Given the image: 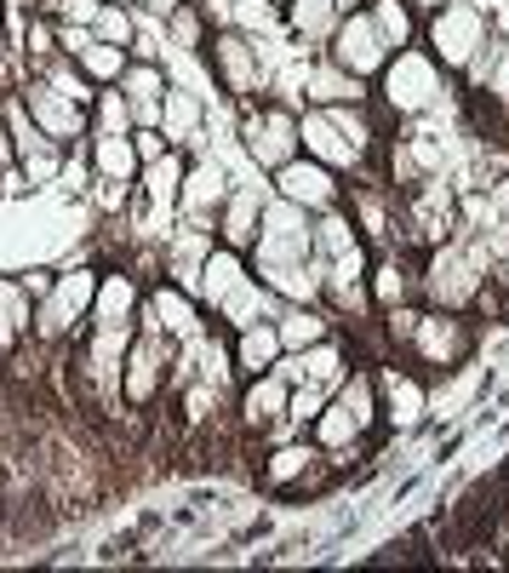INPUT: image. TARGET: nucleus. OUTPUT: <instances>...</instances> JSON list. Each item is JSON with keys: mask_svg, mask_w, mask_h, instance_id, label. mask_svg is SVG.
<instances>
[{"mask_svg": "<svg viewBox=\"0 0 509 573\" xmlns=\"http://www.w3.org/2000/svg\"><path fill=\"white\" fill-rule=\"evenodd\" d=\"M12 139H18V155H23V166H29V184H46V178H58V150H52V139H46V132H35V126H29V115H23V110H12Z\"/></svg>", "mask_w": 509, "mask_h": 573, "instance_id": "obj_9", "label": "nucleus"}, {"mask_svg": "<svg viewBox=\"0 0 509 573\" xmlns=\"http://www.w3.org/2000/svg\"><path fill=\"white\" fill-rule=\"evenodd\" d=\"M372 29H378L384 47H406V35H413V18H406L401 0H378V12H372Z\"/></svg>", "mask_w": 509, "mask_h": 573, "instance_id": "obj_28", "label": "nucleus"}, {"mask_svg": "<svg viewBox=\"0 0 509 573\" xmlns=\"http://www.w3.org/2000/svg\"><path fill=\"white\" fill-rule=\"evenodd\" d=\"M46 86H52L58 98H70V104H86V98H92V92H86V81H81L75 70H52V75H46Z\"/></svg>", "mask_w": 509, "mask_h": 573, "instance_id": "obj_42", "label": "nucleus"}, {"mask_svg": "<svg viewBox=\"0 0 509 573\" xmlns=\"http://www.w3.org/2000/svg\"><path fill=\"white\" fill-rule=\"evenodd\" d=\"M224 235L235 247H247V242H258V190H241L229 201V218H224Z\"/></svg>", "mask_w": 509, "mask_h": 573, "instance_id": "obj_19", "label": "nucleus"}, {"mask_svg": "<svg viewBox=\"0 0 509 573\" xmlns=\"http://www.w3.org/2000/svg\"><path fill=\"white\" fill-rule=\"evenodd\" d=\"M298 139L310 144V150H315L321 161H332V166H350V161L361 155V144H355V139H350V132L337 126L332 115H310V121L298 126Z\"/></svg>", "mask_w": 509, "mask_h": 573, "instance_id": "obj_10", "label": "nucleus"}, {"mask_svg": "<svg viewBox=\"0 0 509 573\" xmlns=\"http://www.w3.org/2000/svg\"><path fill=\"white\" fill-rule=\"evenodd\" d=\"M276 190H281V201H298L303 213H310V207H332V178H326V166L287 161L281 178H276Z\"/></svg>", "mask_w": 509, "mask_h": 573, "instance_id": "obj_7", "label": "nucleus"}, {"mask_svg": "<svg viewBox=\"0 0 509 573\" xmlns=\"http://www.w3.org/2000/svg\"><path fill=\"white\" fill-rule=\"evenodd\" d=\"M384 390H389V419H395V424H418V419H424V390H418L413 379H395V374H389Z\"/></svg>", "mask_w": 509, "mask_h": 573, "instance_id": "obj_27", "label": "nucleus"}, {"mask_svg": "<svg viewBox=\"0 0 509 573\" xmlns=\"http://www.w3.org/2000/svg\"><path fill=\"white\" fill-rule=\"evenodd\" d=\"M155 321H160L166 332H195V310H189V298H184V293H173V287H160V293H155Z\"/></svg>", "mask_w": 509, "mask_h": 573, "instance_id": "obj_29", "label": "nucleus"}, {"mask_svg": "<svg viewBox=\"0 0 509 573\" xmlns=\"http://www.w3.org/2000/svg\"><path fill=\"white\" fill-rule=\"evenodd\" d=\"M310 86H315V98H321V104H344V98L355 104V98H361L355 75H344V70H321V75H315Z\"/></svg>", "mask_w": 509, "mask_h": 573, "instance_id": "obj_35", "label": "nucleus"}, {"mask_svg": "<svg viewBox=\"0 0 509 573\" xmlns=\"http://www.w3.org/2000/svg\"><path fill=\"white\" fill-rule=\"evenodd\" d=\"M298 144H303L298 139V121L287 110H269V115L247 121V150H252L258 166H276V173H281L287 161H298Z\"/></svg>", "mask_w": 509, "mask_h": 573, "instance_id": "obj_3", "label": "nucleus"}, {"mask_svg": "<svg viewBox=\"0 0 509 573\" xmlns=\"http://www.w3.org/2000/svg\"><path fill=\"white\" fill-rule=\"evenodd\" d=\"M498 213H509V178L498 184Z\"/></svg>", "mask_w": 509, "mask_h": 573, "instance_id": "obj_53", "label": "nucleus"}, {"mask_svg": "<svg viewBox=\"0 0 509 573\" xmlns=\"http://www.w3.org/2000/svg\"><path fill=\"white\" fill-rule=\"evenodd\" d=\"M155 367H160V345L144 339L138 350H132V361H126V396L132 401H149L155 396Z\"/></svg>", "mask_w": 509, "mask_h": 573, "instance_id": "obj_17", "label": "nucleus"}, {"mask_svg": "<svg viewBox=\"0 0 509 573\" xmlns=\"http://www.w3.org/2000/svg\"><path fill=\"white\" fill-rule=\"evenodd\" d=\"M481 35H487V29H481V12H475V7H440V12H435V29H429L440 63H475Z\"/></svg>", "mask_w": 509, "mask_h": 573, "instance_id": "obj_5", "label": "nucleus"}, {"mask_svg": "<svg viewBox=\"0 0 509 573\" xmlns=\"http://www.w3.org/2000/svg\"><path fill=\"white\" fill-rule=\"evenodd\" d=\"M121 345H126V327H104V332H97V350H92L97 379H115V367H121Z\"/></svg>", "mask_w": 509, "mask_h": 573, "instance_id": "obj_34", "label": "nucleus"}, {"mask_svg": "<svg viewBox=\"0 0 509 573\" xmlns=\"http://www.w3.org/2000/svg\"><path fill=\"white\" fill-rule=\"evenodd\" d=\"M344 7H355V0H344Z\"/></svg>", "mask_w": 509, "mask_h": 573, "instance_id": "obj_56", "label": "nucleus"}, {"mask_svg": "<svg viewBox=\"0 0 509 573\" xmlns=\"http://www.w3.org/2000/svg\"><path fill=\"white\" fill-rule=\"evenodd\" d=\"M321 339H326V321H321V316H310V310L281 316V345H287V350H310V345H321Z\"/></svg>", "mask_w": 509, "mask_h": 573, "instance_id": "obj_26", "label": "nucleus"}, {"mask_svg": "<svg viewBox=\"0 0 509 573\" xmlns=\"http://www.w3.org/2000/svg\"><path fill=\"white\" fill-rule=\"evenodd\" d=\"M332 121L344 126V132H350L355 144H366V126H361V115H350V110H332Z\"/></svg>", "mask_w": 509, "mask_h": 573, "instance_id": "obj_47", "label": "nucleus"}, {"mask_svg": "<svg viewBox=\"0 0 509 573\" xmlns=\"http://www.w3.org/2000/svg\"><path fill=\"white\" fill-rule=\"evenodd\" d=\"M75 18H81V23H92V18H97V7H92V0H70V23H75Z\"/></svg>", "mask_w": 509, "mask_h": 573, "instance_id": "obj_50", "label": "nucleus"}, {"mask_svg": "<svg viewBox=\"0 0 509 573\" xmlns=\"http://www.w3.org/2000/svg\"><path fill=\"white\" fill-rule=\"evenodd\" d=\"M23 293H29V298H46V293H52V282L35 269V276H23Z\"/></svg>", "mask_w": 509, "mask_h": 573, "instance_id": "obj_49", "label": "nucleus"}, {"mask_svg": "<svg viewBox=\"0 0 509 573\" xmlns=\"http://www.w3.org/2000/svg\"><path fill=\"white\" fill-rule=\"evenodd\" d=\"M361 430H366V424L350 413V401H337V408H326V413H321V442H326V448H344V442H355Z\"/></svg>", "mask_w": 509, "mask_h": 573, "instance_id": "obj_31", "label": "nucleus"}, {"mask_svg": "<svg viewBox=\"0 0 509 573\" xmlns=\"http://www.w3.org/2000/svg\"><path fill=\"white\" fill-rule=\"evenodd\" d=\"M378 298H384V305H395V298H401V269L395 264L378 269Z\"/></svg>", "mask_w": 509, "mask_h": 573, "instance_id": "obj_44", "label": "nucleus"}, {"mask_svg": "<svg viewBox=\"0 0 509 573\" xmlns=\"http://www.w3.org/2000/svg\"><path fill=\"white\" fill-rule=\"evenodd\" d=\"M126 121H132V104L121 92H104V132H121L126 139Z\"/></svg>", "mask_w": 509, "mask_h": 573, "instance_id": "obj_43", "label": "nucleus"}, {"mask_svg": "<svg viewBox=\"0 0 509 573\" xmlns=\"http://www.w3.org/2000/svg\"><path fill=\"white\" fill-rule=\"evenodd\" d=\"M281 356V327H247L241 332V367H252V374H258V367H269V361H276Z\"/></svg>", "mask_w": 509, "mask_h": 573, "instance_id": "obj_23", "label": "nucleus"}, {"mask_svg": "<svg viewBox=\"0 0 509 573\" xmlns=\"http://www.w3.org/2000/svg\"><path fill=\"white\" fill-rule=\"evenodd\" d=\"M389 327H395V332H401V339H413V332H418V316H395V321H389Z\"/></svg>", "mask_w": 509, "mask_h": 573, "instance_id": "obj_52", "label": "nucleus"}, {"mask_svg": "<svg viewBox=\"0 0 509 573\" xmlns=\"http://www.w3.org/2000/svg\"><path fill=\"white\" fill-rule=\"evenodd\" d=\"M418 7H435V12H440V0H418Z\"/></svg>", "mask_w": 509, "mask_h": 573, "instance_id": "obj_55", "label": "nucleus"}, {"mask_svg": "<svg viewBox=\"0 0 509 573\" xmlns=\"http://www.w3.org/2000/svg\"><path fill=\"white\" fill-rule=\"evenodd\" d=\"M263 310H269V298H263V287H258V282H241V287H235V293L224 298V316H229L235 327H252Z\"/></svg>", "mask_w": 509, "mask_h": 573, "instance_id": "obj_25", "label": "nucleus"}, {"mask_svg": "<svg viewBox=\"0 0 509 573\" xmlns=\"http://www.w3.org/2000/svg\"><path fill=\"white\" fill-rule=\"evenodd\" d=\"M92 298H97V282L86 276V269H75V276H58L52 293H46V305H41V332L46 339H58V332H70L75 316L92 310Z\"/></svg>", "mask_w": 509, "mask_h": 573, "instance_id": "obj_4", "label": "nucleus"}, {"mask_svg": "<svg viewBox=\"0 0 509 573\" xmlns=\"http://www.w3.org/2000/svg\"><path fill=\"white\" fill-rule=\"evenodd\" d=\"M97 173L126 190L132 173H138V150H132V139H121V132H97Z\"/></svg>", "mask_w": 509, "mask_h": 573, "instance_id": "obj_12", "label": "nucleus"}, {"mask_svg": "<svg viewBox=\"0 0 509 573\" xmlns=\"http://www.w3.org/2000/svg\"><path fill=\"white\" fill-rule=\"evenodd\" d=\"M92 41H97V35H92V29H75V23H70V29H63V47H70L75 58H81V52H86Z\"/></svg>", "mask_w": 509, "mask_h": 573, "instance_id": "obj_46", "label": "nucleus"}, {"mask_svg": "<svg viewBox=\"0 0 509 573\" xmlns=\"http://www.w3.org/2000/svg\"><path fill=\"white\" fill-rule=\"evenodd\" d=\"M218 63H224V75H229L235 92H247V86L258 81V63H252V52H247L241 35H224V41H218Z\"/></svg>", "mask_w": 509, "mask_h": 573, "instance_id": "obj_18", "label": "nucleus"}, {"mask_svg": "<svg viewBox=\"0 0 509 573\" xmlns=\"http://www.w3.org/2000/svg\"><path fill=\"white\" fill-rule=\"evenodd\" d=\"M310 459H315L310 448H281V453H276V464H269V477H276V482H292Z\"/></svg>", "mask_w": 509, "mask_h": 573, "instance_id": "obj_41", "label": "nucleus"}, {"mask_svg": "<svg viewBox=\"0 0 509 573\" xmlns=\"http://www.w3.org/2000/svg\"><path fill=\"white\" fill-rule=\"evenodd\" d=\"M166 132H173V139H189L195 132V121H200V110H195V98L189 92H178V86H166Z\"/></svg>", "mask_w": 509, "mask_h": 573, "instance_id": "obj_32", "label": "nucleus"}, {"mask_svg": "<svg viewBox=\"0 0 509 573\" xmlns=\"http://www.w3.org/2000/svg\"><path fill=\"white\" fill-rule=\"evenodd\" d=\"M29 115L41 121L46 139H75V132H81V104L58 98L52 86H29Z\"/></svg>", "mask_w": 509, "mask_h": 573, "instance_id": "obj_11", "label": "nucleus"}, {"mask_svg": "<svg viewBox=\"0 0 509 573\" xmlns=\"http://www.w3.org/2000/svg\"><path fill=\"white\" fill-rule=\"evenodd\" d=\"M263 276L287 298H315V269L310 264H276V269H263Z\"/></svg>", "mask_w": 509, "mask_h": 573, "instance_id": "obj_30", "label": "nucleus"}, {"mask_svg": "<svg viewBox=\"0 0 509 573\" xmlns=\"http://www.w3.org/2000/svg\"><path fill=\"white\" fill-rule=\"evenodd\" d=\"M384 92H389V104L401 115H418L435 104V92H440V75H435V63L424 52H401L395 63H384Z\"/></svg>", "mask_w": 509, "mask_h": 573, "instance_id": "obj_2", "label": "nucleus"}, {"mask_svg": "<svg viewBox=\"0 0 509 573\" xmlns=\"http://www.w3.org/2000/svg\"><path fill=\"white\" fill-rule=\"evenodd\" d=\"M235 12H241V23H269V7H263V0H241Z\"/></svg>", "mask_w": 509, "mask_h": 573, "instance_id": "obj_48", "label": "nucleus"}, {"mask_svg": "<svg viewBox=\"0 0 509 573\" xmlns=\"http://www.w3.org/2000/svg\"><path fill=\"white\" fill-rule=\"evenodd\" d=\"M92 35H97V41H110V47H126V41H132V18H126L121 7H97Z\"/></svg>", "mask_w": 509, "mask_h": 573, "instance_id": "obj_36", "label": "nucleus"}, {"mask_svg": "<svg viewBox=\"0 0 509 573\" xmlns=\"http://www.w3.org/2000/svg\"><path fill=\"white\" fill-rule=\"evenodd\" d=\"M132 298H138V293H132V282H104V287H97V298H92V305H97V321H104V327H126V316H132Z\"/></svg>", "mask_w": 509, "mask_h": 573, "instance_id": "obj_22", "label": "nucleus"}, {"mask_svg": "<svg viewBox=\"0 0 509 573\" xmlns=\"http://www.w3.org/2000/svg\"><path fill=\"white\" fill-rule=\"evenodd\" d=\"M132 150H138V161H160V155H166L160 132H138V144H132Z\"/></svg>", "mask_w": 509, "mask_h": 573, "instance_id": "obj_45", "label": "nucleus"}, {"mask_svg": "<svg viewBox=\"0 0 509 573\" xmlns=\"http://www.w3.org/2000/svg\"><path fill=\"white\" fill-rule=\"evenodd\" d=\"M413 339H418V350H424L429 361H453V356L464 350V339H458V327H453V321H418Z\"/></svg>", "mask_w": 509, "mask_h": 573, "instance_id": "obj_21", "label": "nucleus"}, {"mask_svg": "<svg viewBox=\"0 0 509 573\" xmlns=\"http://www.w3.org/2000/svg\"><path fill=\"white\" fill-rule=\"evenodd\" d=\"M144 184H149V201H155V207H173V201L184 195V166H178V155L144 161Z\"/></svg>", "mask_w": 509, "mask_h": 573, "instance_id": "obj_15", "label": "nucleus"}, {"mask_svg": "<svg viewBox=\"0 0 509 573\" xmlns=\"http://www.w3.org/2000/svg\"><path fill=\"white\" fill-rule=\"evenodd\" d=\"M247 276H241V264H235V253H212L207 264H200V293L212 298V305H224V298L241 287Z\"/></svg>", "mask_w": 509, "mask_h": 573, "instance_id": "obj_16", "label": "nucleus"}, {"mask_svg": "<svg viewBox=\"0 0 509 573\" xmlns=\"http://www.w3.org/2000/svg\"><path fill=\"white\" fill-rule=\"evenodd\" d=\"M321 401H326L321 385H303L298 396H287V419H298V424H303V419H321Z\"/></svg>", "mask_w": 509, "mask_h": 573, "instance_id": "obj_40", "label": "nucleus"}, {"mask_svg": "<svg viewBox=\"0 0 509 573\" xmlns=\"http://www.w3.org/2000/svg\"><path fill=\"white\" fill-rule=\"evenodd\" d=\"M224 195H229V178H224V166H218V161H200L195 173L184 178V195H178V201H184L189 213H207L212 201H224Z\"/></svg>", "mask_w": 509, "mask_h": 573, "instance_id": "obj_13", "label": "nucleus"}, {"mask_svg": "<svg viewBox=\"0 0 509 573\" xmlns=\"http://www.w3.org/2000/svg\"><path fill=\"white\" fill-rule=\"evenodd\" d=\"M287 413V385L281 379H258L247 390V419L252 424H269V419H281Z\"/></svg>", "mask_w": 509, "mask_h": 573, "instance_id": "obj_24", "label": "nucleus"}, {"mask_svg": "<svg viewBox=\"0 0 509 573\" xmlns=\"http://www.w3.org/2000/svg\"><path fill=\"white\" fill-rule=\"evenodd\" d=\"M418 224L429 235H440V224H447V190H440V184H429V195L418 201Z\"/></svg>", "mask_w": 509, "mask_h": 573, "instance_id": "obj_38", "label": "nucleus"}, {"mask_svg": "<svg viewBox=\"0 0 509 573\" xmlns=\"http://www.w3.org/2000/svg\"><path fill=\"white\" fill-rule=\"evenodd\" d=\"M429 293L440 298V305H464V298L475 293V253H458V247L440 253L435 276H429Z\"/></svg>", "mask_w": 509, "mask_h": 573, "instance_id": "obj_8", "label": "nucleus"}, {"mask_svg": "<svg viewBox=\"0 0 509 573\" xmlns=\"http://www.w3.org/2000/svg\"><path fill=\"white\" fill-rule=\"evenodd\" d=\"M173 29H178V41H184V47H195V18H189V12H184Z\"/></svg>", "mask_w": 509, "mask_h": 573, "instance_id": "obj_51", "label": "nucleus"}, {"mask_svg": "<svg viewBox=\"0 0 509 573\" xmlns=\"http://www.w3.org/2000/svg\"><path fill=\"white\" fill-rule=\"evenodd\" d=\"M384 41H378V29H372V18H350L344 29H337V63H344L350 75H372V70H384Z\"/></svg>", "mask_w": 509, "mask_h": 573, "instance_id": "obj_6", "label": "nucleus"}, {"mask_svg": "<svg viewBox=\"0 0 509 573\" xmlns=\"http://www.w3.org/2000/svg\"><path fill=\"white\" fill-rule=\"evenodd\" d=\"M258 224H263V229H258V258H263V269H276V264H303V258H310L315 229H310V218H303L298 201H276V207H269Z\"/></svg>", "mask_w": 509, "mask_h": 573, "instance_id": "obj_1", "label": "nucleus"}, {"mask_svg": "<svg viewBox=\"0 0 509 573\" xmlns=\"http://www.w3.org/2000/svg\"><path fill=\"white\" fill-rule=\"evenodd\" d=\"M149 7H155V12H173V7H178V0H149Z\"/></svg>", "mask_w": 509, "mask_h": 573, "instance_id": "obj_54", "label": "nucleus"}, {"mask_svg": "<svg viewBox=\"0 0 509 573\" xmlns=\"http://www.w3.org/2000/svg\"><path fill=\"white\" fill-rule=\"evenodd\" d=\"M315 247H321V253H332V258H344V253H355V235H350V224H344V218H326V224L315 229Z\"/></svg>", "mask_w": 509, "mask_h": 573, "instance_id": "obj_37", "label": "nucleus"}, {"mask_svg": "<svg viewBox=\"0 0 509 573\" xmlns=\"http://www.w3.org/2000/svg\"><path fill=\"white\" fill-rule=\"evenodd\" d=\"M326 18H332V0H298V7H292V23L303 29V35L326 29Z\"/></svg>", "mask_w": 509, "mask_h": 573, "instance_id": "obj_39", "label": "nucleus"}, {"mask_svg": "<svg viewBox=\"0 0 509 573\" xmlns=\"http://www.w3.org/2000/svg\"><path fill=\"white\" fill-rule=\"evenodd\" d=\"M337 367H344V361H337V350L321 339V345H310V350H298L287 367H281V379H303V385H326L332 374H337Z\"/></svg>", "mask_w": 509, "mask_h": 573, "instance_id": "obj_14", "label": "nucleus"}, {"mask_svg": "<svg viewBox=\"0 0 509 573\" xmlns=\"http://www.w3.org/2000/svg\"><path fill=\"white\" fill-rule=\"evenodd\" d=\"M81 63H86V75H92V81H121V70H126L121 47H110V41H92V47L81 52Z\"/></svg>", "mask_w": 509, "mask_h": 573, "instance_id": "obj_33", "label": "nucleus"}, {"mask_svg": "<svg viewBox=\"0 0 509 573\" xmlns=\"http://www.w3.org/2000/svg\"><path fill=\"white\" fill-rule=\"evenodd\" d=\"M29 327V293L23 282H0V345H12Z\"/></svg>", "mask_w": 509, "mask_h": 573, "instance_id": "obj_20", "label": "nucleus"}]
</instances>
